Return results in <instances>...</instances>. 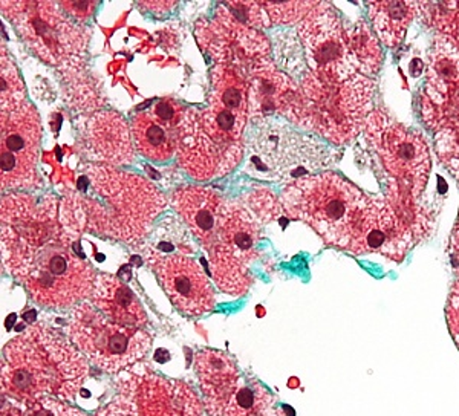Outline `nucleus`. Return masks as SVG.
Returning a JSON list of instances; mask_svg holds the SVG:
<instances>
[{
  "mask_svg": "<svg viewBox=\"0 0 459 416\" xmlns=\"http://www.w3.org/2000/svg\"><path fill=\"white\" fill-rule=\"evenodd\" d=\"M58 208V199L51 195L4 198L2 257L34 302L63 309L91 299L97 274L74 251V238L60 222Z\"/></svg>",
  "mask_w": 459,
  "mask_h": 416,
  "instance_id": "nucleus-1",
  "label": "nucleus"
},
{
  "mask_svg": "<svg viewBox=\"0 0 459 416\" xmlns=\"http://www.w3.org/2000/svg\"><path fill=\"white\" fill-rule=\"evenodd\" d=\"M166 205L161 190L144 178L84 162L73 186L63 192L58 216L73 238L94 233L136 247Z\"/></svg>",
  "mask_w": 459,
  "mask_h": 416,
  "instance_id": "nucleus-2",
  "label": "nucleus"
},
{
  "mask_svg": "<svg viewBox=\"0 0 459 416\" xmlns=\"http://www.w3.org/2000/svg\"><path fill=\"white\" fill-rule=\"evenodd\" d=\"M88 375V361L79 349L42 325L27 329L4 349L2 390L25 404L49 394L71 400Z\"/></svg>",
  "mask_w": 459,
  "mask_h": 416,
  "instance_id": "nucleus-3",
  "label": "nucleus"
},
{
  "mask_svg": "<svg viewBox=\"0 0 459 416\" xmlns=\"http://www.w3.org/2000/svg\"><path fill=\"white\" fill-rule=\"evenodd\" d=\"M300 91L302 117L299 126L313 130L335 146H343L360 135L374 110L376 83L361 74L340 83H329L309 73L303 75Z\"/></svg>",
  "mask_w": 459,
  "mask_h": 416,
  "instance_id": "nucleus-4",
  "label": "nucleus"
},
{
  "mask_svg": "<svg viewBox=\"0 0 459 416\" xmlns=\"http://www.w3.org/2000/svg\"><path fill=\"white\" fill-rule=\"evenodd\" d=\"M366 195L334 172L317 173L288 182L283 212L316 230L328 245L346 250L350 229Z\"/></svg>",
  "mask_w": 459,
  "mask_h": 416,
  "instance_id": "nucleus-5",
  "label": "nucleus"
},
{
  "mask_svg": "<svg viewBox=\"0 0 459 416\" xmlns=\"http://www.w3.org/2000/svg\"><path fill=\"white\" fill-rule=\"evenodd\" d=\"M2 13L37 57L62 71H79L91 30L79 25L56 2H2Z\"/></svg>",
  "mask_w": 459,
  "mask_h": 416,
  "instance_id": "nucleus-6",
  "label": "nucleus"
},
{
  "mask_svg": "<svg viewBox=\"0 0 459 416\" xmlns=\"http://www.w3.org/2000/svg\"><path fill=\"white\" fill-rule=\"evenodd\" d=\"M261 224L250 208L233 199L221 201L216 239L209 250L210 270L221 291L244 296L251 283L248 265L256 260Z\"/></svg>",
  "mask_w": 459,
  "mask_h": 416,
  "instance_id": "nucleus-7",
  "label": "nucleus"
},
{
  "mask_svg": "<svg viewBox=\"0 0 459 416\" xmlns=\"http://www.w3.org/2000/svg\"><path fill=\"white\" fill-rule=\"evenodd\" d=\"M250 162L265 177L296 181L307 172L328 166L329 151L316 138L302 135L272 117L253 120L244 135Z\"/></svg>",
  "mask_w": 459,
  "mask_h": 416,
  "instance_id": "nucleus-8",
  "label": "nucleus"
},
{
  "mask_svg": "<svg viewBox=\"0 0 459 416\" xmlns=\"http://www.w3.org/2000/svg\"><path fill=\"white\" fill-rule=\"evenodd\" d=\"M66 331L75 348L109 374L135 364L149 352L152 344L149 334L110 322L88 302L73 308Z\"/></svg>",
  "mask_w": 459,
  "mask_h": 416,
  "instance_id": "nucleus-9",
  "label": "nucleus"
},
{
  "mask_svg": "<svg viewBox=\"0 0 459 416\" xmlns=\"http://www.w3.org/2000/svg\"><path fill=\"white\" fill-rule=\"evenodd\" d=\"M363 132L391 184L418 198L430 173V153L423 136L383 109L372 110Z\"/></svg>",
  "mask_w": 459,
  "mask_h": 416,
  "instance_id": "nucleus-10",
  "label": "nucleus"
},
{
  "mask_svg": "<svg viewBox=\"0 0 459 416\" xmlns=\"http://www.w3.org/2000/svg\"><path fill=\"white\" fill-rule=\"evenodd\" d=\"M43 127L25 97L0 100V181L2 188L40 187L37 160Z\"/></svg>",
  "mask_w": 459,
  "mask_h": 416,
  "instance_id": "nucleus-11",
  "label": "nucleus"
},
{
  "mask_svg": "<svg viewBox=\"0 0 459 416\" xmlns=\"http://www.w3.org/2000/svg\"><path fill=\"white\" fill-rule=\"evenodd\" d=\"M244 147V140L225 135L203 110H184L178 126V162L196 181H210L235 170Z\"/></svg>",
  "mask_w": 459,
  "mask_h": 416,
  "instance_id": "nucleus-12",
  "label": "nucleus"
},
{
  "mask_svg": "<svg viewBox=\"0 0 459 416\" xmlns=\"http://www.w3.org/2000/svg\"><path fill=\"white\" fill-rule=\"evenodd\" d=\"M311 73L322 82L340 83L355 75L348 60L346 28L334 8L317 2L298 25Z\"/></svg>",
  "mask_w": 459,
  "mask_h": 416,
  "instance_id": "nucleus-13",
  "label": "nucleus"
},
{
  "mask_svg": "<svg viewBox=\"0 0 459 416\" xmlns=\"http://www.w3.org/2000/svg\"><path fill=\"white\" fill-rule=\"evenodd\" d=\"M413 244L417 239L412 230L391 203L381 196H366L351 224L346 250L354 255L376 253L402 262Z\"/></svg>",
  "mask_w": 459,
  "mask_h": 416,
  "instance_id": "nucleus-14",
  "label": "nucleus"
},
{
  "mask_svg": "<svg viewBox=\"0 0 459 416\" xmlns=\"http://www.w3.org/2000/svg\"><path fill=\"white\" fill-rule=\"evenodd\" d=\"M146 262L177 309L194 317L213 311V286L194 259L149 248Z\"/></svg>",
  "mask_w": 459,
  "mask_h": 416,
  "instance_id": "nucleus-15",
  "label": "nucleus"
},
{
  "mask_svg": "<svg viewBox=\"0 0 459 416\" xmlns=\"http://www.w3.org/2000/svg\"><path fill=\"white\" fill-rule=\"evenodd\" d=\"M248 83V118L261 120L283 115L299 126L302 117V91L287 74L277 71L272 58L253 63L246 75Z\"/></svg>",
  "mask_w": 459,
  "mask_h": 416,
  "instance_id": "nucleus-16",
  "label": "nucleus"
},
{
  "mask_svg": "<svg viewBox=\"0 0 459 416\" xmlns=\"http://www.w3.org/2000/svg\"><path fill=\"white\" fill-rule=\"evenodd\" d=\"M204 115L225 135L244 140L248 123V83L246 75L229 63H216L212 71L209 106Z\"/></svg>",
  "mask_w": 459,
  "mask_h": 416,
  "instance_id": "nucleus-17",
  "label": "nucleus"
},
{
  "mask_svg": "<svg viewBox=\"0 0 459 416\" xmlns=\"http://www.w3.org/2000/svg\"><path fill=\"white\" fill-rule=\"evenodd\" d=\"M184 110L172 99H161L152 104L151 109L134 115L132 136L143 156L162 162L177 155L178 126Z\"/></svg>",
  "mask_w": 459,
  "mask_h": 416,
  "instance_id": "nucleus-18",
  "label": "nucleus"
},
{
  "mask_svg": "<svg viewBox=\"0 0 459 416\" xmlns=\"http://www.w3.org/2000/svg\"><path fill=\"white\" fill-rule=\"evenodd\" d=\"M136 411L140 416H201L203 403L183 381L147 374L136 387Z\"/></svg>",
  "mask_w": 459,
  "mask_h": 416,
  "instance_id": "nucleus-19",
  "label": "nucleus"
},
{
  "mask_svg": "<svg viewBox=\"0 0 459 416\" xmlns=\"http://www.w3.org/2000/svg\"><path fill=\"white\" fill-rule=\"evenodd\" d=\"M84 149L89 158L108 166H126L135 160L129 126L120 114L112 110H99L89 118Z\"/></svg>",
  "mask_w": 459,
  "mask_h": 416,
  "instance_id": "nucleus-20",
  "label": "nucleus"
},
{
  "mask_svg": "<svg viewBox=\"0 0 459 416\" xmlns=\"http://www.w3.org/2000/svg\"><path fill=\"white\" fill-rule=\"evenodd\" d=\"M195 368L203 389L204 404L212 416H224L239 386V370L222 351L204 349L195 357Z\"/></svg>",
  "mask_w": 459,
  "mask_h": 416,
  "instance_id": "nucleus-21",
  "label": "nucleus"
},
{
  "mask_svg": "<svg viewBox=\"0 0 459 416\" xmlns=\"http://www.w3.org/2000/svg\"><path fill=\"white\" fill-rule=\"evenodd\" d=\"M222 196L213 188L186 186L172 193L170 203L195 238L209 251L216 239L218 210Z\"/></svg>",
  "mask_w": 459,
  "mask_h": 416,
  "instance_id": "nucleus-22",
  "label": "nucleus"
},
{
  "mask_svg": "<svg viewBox=\"0 0 459 416\" xmlns=\"http://www.w3.org/2000/svg\"><path fill=\"white\" fill-rule=\"evenodd\" d=\"M91 303L110 322L126 328L142 329L147 323L142 302L129 286L112 274H97Z\"/></svg>",
  "mask_w": 459,
  "mask_h": 416,
  "instance_id": "nucleus-23",
  "label": "nucleus"
},
{
  "mask_svg": "<svg viewBox=\"0 0 459 416\" xmlns=\"http://www.w3.org/2000/svg\"><path fill=\"white\" fill-rule=\"evenodd\" d=\"M459 95V48L449 37L437 34L429 57L428 82L421 101L441 106Z\"/></svg>",
  "mask_w": 459,
  "mask_h": 416,
  "instance_id": "nucleus-24",
  "label": "nucleus"
},
{
  "mask_svg": "<svg viewBox=\"0 0 459 416\" xmlns=\"http://www.w3.org/2000/svg\"><path fill=\"white\" fill-rule=\"evenodd\" d=\"M377 34L387 48H397L406 36L407 28L417 16V2L385 0L368 4Z\"/></svg>",
  "mask_w": 459,
  "mask_h": 416,
  "instance_id": "nucleus-25",
  "label": "nucleus"
},
{
  "mask_svg": "<svg viewBox=\"0 0 459 416\" xmlns=\"http://www.w3.org/2000/svg\"><path fill=\"white\" fill-rule=\"evenodd\" d=\"M348 60L355 73L365 77L376 75L383 63V51L376 34L363 19L346 28Z\"/></svg>",
  "mask_w": 459,
  "mask_h": 416,
  "instance_id": "nucleus-26",
  "label": "nucleus"
},
{
  "mask_svg": "<svg viewBox=\"0 0 459 416\" xmlns=\"http://www.w3.org/2000/svg\"><path fill=\"white\" fill-rule=\"evenodd\" d=\"M274 403V396L256 380L242 381L231 396L224 416H250L261 407Z\"/></svg>",
  "mask_w": 459,
  "mask_h": 416,
  "instance_id": "nucleus-27",
  "label": "nucleus"
},
{
  "mask_svg": "<svg viewBox=\"0 0 459 416\" xmlns=\"http://www.w3.org/2000/svg\"><path fill=\"white\" fill-rule=\"evenodd\" d=\"M317 2H288V4H262L272 25H294L313 10Z\"/></svg>",
  "mask_w": 459,
  "mask_h": 416,
  "instance_id": "nucleus-28",
  "label": "nucleus"
},
{
  "mask_svg": "<svg viewBox=\"0 0 459 416\" xmlns=\"http://www.w3.org/2000/svg\"><path fill=\"white\" fill-rule=\"evenodd\" d=\"M25 97V88L22 83L21 75L16 66L11 62L5 48H2V62H0V100Z\"/></svg>",
  "mask_w": 459,
  "mask_h": 416,
  "instance_id": "nucleus-29",
  "label": "nucleus"
},
{
  "mask_svg": "<svg viewBox=\"0 0 459 416\" xmlns=\"http://www.w3.org/2000/svg\"><path fill=\"white\" fill-rule=\"evenodd\" d=\"M22 416H86L83 412L77 411L60 401L43 396L40 400L28 404L27 411Z\"/></svg>",
  "mask_w": 459,
  "mask_h": 416,
  "instance_id": "nucleus-30",
  "label": "nucleus"
},
{
  "mask_svg": "<svg viewBox=\"0 0 459 416\" xmlns=\"http://www.w3.org/2000/svg\"><path fill=\"white\" fill-rule=\"evenodd\" d=\"M446 316H447V325H449L450 333L459 348V274L458 279L455 281L450 291L447 308H446Z\"/></svg>",
  "mask_w": 459,
  "mask_h": 416,
  "instance_id": "nucleus-31",
  "label": "nucleus"
},
{
  "mask_svg": "<svg viewBox=\"0 0 459 416\" xmlns=\"http://www.w3.org/2000/svg\"><path fill=\"white\" fill-rule=\"evenodd\" d=\"M65 13H69L77 21H86L92 16L97 2H58Z\"/></svg>",
  "mask_w": 459,
  "mask_h": 416,
  "instance_id": "nucleus-32",
  "label": "nucleus"
},
{
  "mask_svg": "<svg viewBox=\"0 0 459 416\" xmlns=\"http://www.w3.org/2000/svg\"><path fill=\"white\" fill-rule=\"evenodd\" d=\"M140 6L158 14V13H170V10L177 6V2H142Z\"/></svg>",
  "mask_w": 459,
  "mask_h": 416,
  "instance_id": "nucleus-33",
  "label": "nucleus"
},
{
  "mask_svg": "<svg viewBox=\"0 0 459 416\" xmlns=\"http://www.w3.org/2000/svg\"><path fill=\"white\" fill-rule=\"evenodd\" d=\"M449 253L450 257H452V260H454L455 264H458L459 265V218L458 222H456V225H455L452 238H450Z\"/></svg>",
  "mask_w": 459,
  "mask_h": 416,
  "instance_id": "nucleus-34",
  "label": "nucleus"
},
{
  "mask_svg": "<svg viewBox=\"0 0 459 416\" xmlns=\"http://www.w3.org/2000/svg\"><path fill=\"white\" fill-rule=\"evenodd\" d=\"M250 416H287L285 415V412L281 407H277L274 403H270V404H266V406L261 407L259 411L255 412V413H251Z\"/></svg>",
  "mask_w": 459,
  "mask_h": 416,
  "instance_id": "nucleus-35",
  "label": "nucleus"
},
{
  "mask_svg": "<svg viewBox=\"0 0 459 416\" xmlns=\"http://www.w3.org/2000/svg\"><path fill=\"white\" fill-rule=\"evenodd\" d=\"M4 416H17V415H11V413H6V415H5V412H4Z\"/></svg>",
  "mask_w": 459,
  "mask_h": 416,
  "instance_id": "nucleus-36",
  "label": "nucleus"
}]
</instances>
